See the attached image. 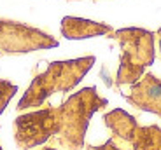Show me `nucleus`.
<instances>
[{
  "mask_svg": "<svg viewBox=\"0 0 161 150\" xmlns=\"http://www.w3.org/2000/svg\"><path fill=\"white\" fill-rule=\"evenodd\" d=\"M107 103L97 93V87H84L60 106H47L19 115L14 121V140L23 150L40 145L80 150L91 117L105 108Z\"/></svg>",
  "mask_w": 161,
  "mask_h": 150,
  "instance_id": "obj_1",
  "label": "nucleus"
},
{
  "mask_svg": "<svg viewBox=\"0 0 161 150\" xmlns=\"http://www.w3.org/2000/svg\"><path fill=\"white\" fill-rule=\"evenodd\" d=\"M95 65V56H84L77 59L53 61L42 73L35 75L18 103V112L40 106L42 103L56 93H69L79 84L84 75Z\"/></svg>",
  "mask_w": 161,
  "mask_h": 150,
  "instance_id": "obj_2",
  "label": "nucleus"
},
{
  "mask_svg": "<svg viewBox=\"0 0 161 150\" xmlns=\"http://www.w3.org/2000/svg\"><path fill=\"white\" fill-rule=\"evenodd\" d=\"M119 42V66H117L116 87L131 85L144 75L145 68L154 63L156 58V37L153 32L144 28H121L110 33Z\"/></svg>",
  "mask_w": 161,
  "mask_h": 150,
  "instance_id": "obj_3",
  "label": "nucleus"
},
{
  "mask_svg": "<svg viewBox=\"0 0 161 150\" xmlns=\"http://www.w3.org/2000/svg\"><path fill=\"white\" fill-rule=\"evenodd\" d=\"M105 126L112 140L125 150H161V127L140 126L137 119L123 108L110 110L103 115Z\"/></svg>",
  "mask_w": 161,
  "mask_h": 150,
  "instance_id": "obj_4",
  "label": "nucleus"
},
{
  "mask_svg": "<svg viewBox=\"0 0 161 150\" xmlns=\"http://www.w3.org/2000/svg\"><path fill=\"white\" fill-rule=\"evenodd\" d=\"M51 47H58V40L49 33L18 21L0 19V56L25 54Z\"/></svg>",
  "mask_w": 161,
  "mask_h": 150,
  "instance_id": "obj_5",
  "label": "nucleus"
},
{
  "mask_svg": "<svg viewBox=\"0 0 161 150\" xmlns=\"http://www.w3.org/2000/svg\"><path fill=\"white\" fill-rule=\"evenodd\" d=\"M123 96L135 108L161 117V79H158L154 73L142 75Z\"/></svg>",
  "mask_w": 161,
  "mask_h": 150,
  "instance_id": "obj_6",
  "label": "nucleus"
},
{
  "mask_svg": "<svg viewBox=\"0 0 161 150\" xmlns=\"http://www.w3.org/2000/svg\"><path fill=\"white\" fill-rule=\"evenodd\" d=\"M114 28L107 23L82 19V18L67 16L61 19V35L69 40H80V39H91V37L110 35Z\"/></svg>",
  "mask_w": 161,
  "mask_h": 150,
  "instance_id": "obj_7",
  "label": "nucleus"
},
{
  "mask_svg": "<svg viewBox=\"0 0 161 150\" xmlns=\"http://www.w3.org/2000/svg\"><path fill=\"white\" fill-rule=\"evenodd\" d=\"M18 87L9 80H0V114L5 110V106L9 105L11 98L16 94Z\"/></svg>",
  "mask_w": 161,
  "mask_h": 150,
  "instance_id": "obj_8",
  "label": "nucleus"
},
{
  "mask_svg": "<svg viewBox=\"0 0 161 150\" xmlns=\"http://www.w3.org/2000/svg\"><path fill=\"white\" fill-rule=\"evenodd\" d=\"M86 150H125V148H121V147L117 145L112 138H110V140H107L103 145H98V147L97 145H88V147H86Z\"/></svg>",
  "mask_w": 161,
  "mask_h": 150,
  "instance_id": "obj_9",
  "label": "nucleus"
},
{
  "mask_svg": "<svg viewBox=\"0 0 161 150\" xmlns=\"http://www.w3.org/2000/svg\"><path fill=\"white\" fill-rule=\"evenodd\" d=\"M156 37H158V44H159V54H161V28L156 32Z\"/></svg>",
  "mask_w": 161,
  "mask_h": 150,
  "instance_id": "obj_10",
  "label": "nucleus"
},
{
  "mask_svg": "<svg viewBox=\"0 0 161 150\" xmlns=\"http://www.w3.org/2000/svg\"><path fill=\"white\" fill-rule=\"evenodd\" d=\"M39 150H56V148H54V147H44V148H39Z\"/></svg>",
  "mask_w": 161,
  "mask_h": 150,
  "instance_id": "obj_11",
  "label": "nucleus"
},
{
  "mask_svg": "<svg viewBox=\"0 0 161 150\" xmlns=\"http://www.w3.org/2000/svg\"><path fill=\"white\" fill-rule=\"evenodd\" d=\"M0 150H2V147H0Z\"/></svg>",
  "mask_w": 161,
  "mask_h": 150,
  "instance_id": "obj_12",
  "label": "nucleus"
}]
</instances>
